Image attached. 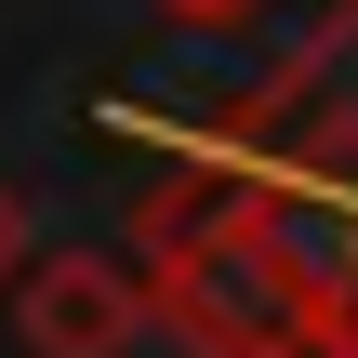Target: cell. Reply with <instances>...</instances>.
Returning a JSON list of instances; mask_svg holds the SVG:
<instances>
[{"instance_id":"4","label":"cell","mask_w":358,"mask_h":358,"mask_svg":"<svg viewBox=\"0 0 358 358\" xmlns=\"http://www.w3.org/2000/svg\"><path fill=\"white\" fill-rule=\"evenodd\" d=\"M0 279H13V199H0Z\"/></svg>"},{"instance_id":"5","label":"cell","mask_w":358,"mask_h":358,"mask_svg":"<svg viewBox=\"0 0 358 358\" xmlns=\"http://www.w3.org/2000/svg\"><path fill=\"white\" fill-rule=\"evenodd\" d=\"M345 13H358V0H345Z\"/></svg>"},{"instance_id":"2","label":"cell","mask_w":358,"mask_h":358,"mask_svg":"<svg viewBox=\"0 0 358 358\" xmlns=\"http://www.w3.org/2000/svg\"><path fill=\"white\" fill-rule=\"evenodd\" d=\"M13 345L27 358H133L146 345V279L106 252H40L13 279Z\"/></svg>"},{"instance_id":"1","label":"cell","mask_w":358,"mask_h":358,"mask_svg":"<svg viewBox=\"0 0 358 358\" xmlns=\"http://www.w3.org/2000/svg\"><path fill=\"white\" fill-rule=\"evenodd\" d=\"M133 279H146V319L186 332V358H332L319 319L279 292V266H266V239H252V213H239V186L213 159H173L146 186Z\"/></svg>"},{"instance_id":"3","label":"cell","mask_w":358,"mask_h":358,"mask_svg":"<svg viewBox=\"0 0 358 358\" xmlns=\"http://www.w3.org/2000/svg\"><path fill=\"white\" fill-rule=\"evenodd\" d=\"M173 27H252V13H279V0H159Z\"/></svg>"}]
</instances>
